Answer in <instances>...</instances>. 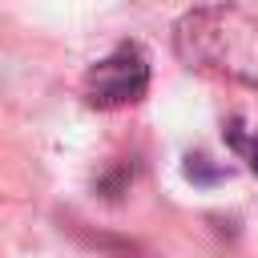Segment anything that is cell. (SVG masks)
Segmentation results:
<instances>
[{
  "mask_svg": "<svg viewBox=\"0 0 258 258\" xmlns=\"http://www.w3.org/2000/svg\"><path fill=\"white\" fill-rule=\"evenodd\" d=\"M173 52L194 73L258 89V20L238 4H198L177 16Z\"/></svg>",
  "mask_w": 258,
  "mask_h": 258,
  "instance_id": "cell-1",
  "label": "cell"
},
{
  "mask_svg": "<svg viewBox=\"0 0 258 258\" xmlns=\"http://www.w3.org/2000/svg\"><path fill=\"white\" fill-rule=\"evenodd\" d=\"M222 141H226V149L238 157V161H246V169L258 177V129L254 125H246V117H226V125H222Z\"/></svg>",
  "mask_w": 258,
  "mask_h": 258,
  "instance_id": "cell-3",
  "label": "cell"
},
{
  "mask_svg": "<svg viewBox=\"0 0 258 258\" xmlns=\"http://www.w3.org/2000/svg\"><path fill=\"white\" fill-rule=\"evenodd\" d=\"M181 173H185L194 185H214V181H222V177H226V169H222V165H214L206 153H189V157H185V165H181Z\"/></svg>",
  "mask_w": 258,
  "mask_h": 258,
  "instance_id": "cell-4",
  "label": "cell"
},
{
  "mask_svg": "<svg viewBox=\"0 0 258 258\" xmlns=\"http://www.w3.org/2000/svg\"><path fill=\"white\" fill-rule=\"evenodd\" d=\"M145 93H149V56L133 40L117 44L113 52H105L101 60H93L89 73H85V101L93 109L137 105Z\"/></svg>",
  "mask_w": 258,
  "mask_h": 258,
  "instance_id": "cell-2",
  "label": "cell"
}]
</instances>
